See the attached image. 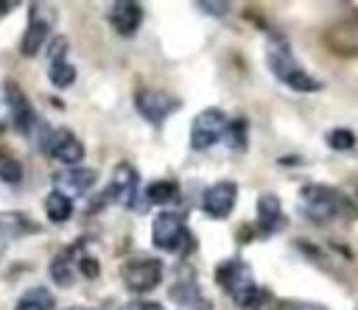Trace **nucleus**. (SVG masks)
<instances>
[{
	"label": "nucleus",
	"instance_id": "nucleus-1",
	"mask_svg": "<svg viewBox=\"0 0 358 310\" xmlns=\"http://www.w3.org/2000/svg\"><path fill=\"white\" fill-rule=\"evenodd\" d=\"M215 279L232 296V302L246 307V310H266V304H271V293L263 290L260 285H255L252 268L241 257L221 263L215 271Z\"/></svg>",
	"mask_w": 358,
	"mask_h": 310
},
{
	"label": "nucleus",
	"instance_id": "nucleus-2",
	"mask_svg": "<svg viewBox=\"0 0 358 310\" xmlns=\"http://www.w3.org/2000/svg\"><path fill=\"white\" fill-rule=\"evenodd\" d=\"M266 64L274 73V78L280 84L291 87L294 92H319L322 89V81L313 78L308 70H302V64L291 53V45L282 36H268V42H266Z\"/></svg>",
	"mask_w": 358,
	"mask_h": 310
},
{
	"label": "nucleus",
	"instance_id": "nucleus-3",
	"mask_svg": "<svg viewBox=\"0 0 358 310\" xmlns=\"http://www.w3.org/2000/svg\"><path fill=\"white\" fill-rule=\"evenodd\" d=\"M347 207V198L327 184H305L299 190V212L313 221V223H324L333 221L336 215H341Z\"/></svg>",
	"mask_w": 358,
	"mask_h": 310
},
{
	"label": "nucleus",
	"instance_id": "nucleus-4",
	"mask_svg": "<svg viewBox=\"0 0 358 310\" xmlns=\"http://www.w3.org/2000/svg\"><path fill=\"white\" fill-rule=\"evenodd\" d=\"M151 243L168 254H187L196 249L193 232L185 226V218L176 212H159L151 223Z\"/></svg>",
	"mask_w": 358,
	"mask_h": 310
},
{
	"label": "nucleus",
	"instance_id": "nucleus-5",
	"mask_svg": "<svg viewBox=\"0 0 358 310\" xmlns=\"http://www.w3.org/2000/svg\"><path fill=\"white\" fill-rule=\"evenodd\" d=\"M229 120L221 109H204L193 117L190 126V148L193 151H207L210 145H215L221 137H227Z\"/></svg>",
	"mask_w": 358,
	"mask_h": 310
},
{
	"label": "nucleus",
	"instance_id": "nucleus-6",
	"mask_svg": "<svg viewBox=\"0 0 358 310\" xmlns=\"http://www.w3.org/2000/svg\"><path fill=\"white\" fill-rule=\"evenodd\" d=\"M120 276L131 293H145L162 282V263L157 257H134L120 268Z\"/></svg>",
	"mask_w": 358,
	"mask_h": 310
},
{
	"label": "nucleus",
	"instance_id": "nucleus-7",
	"mask_svg": "<svg viewBox=\"0 0 358 310\" xmlns=\"http://www.w3.org/2000/svg\"><path fill=\"white\" fill-rule=\"evenodd\" d=\"M50 31H53V11H50V6H45V3L31 6V20H28V28L22 34L20 53L22 56H36L42 50V45L50 39Z\"/></svg>",
	"mask_w": 358,
	"mask_h": 310
},
{
	"label": "nucleus",
	"instance_id": "nucleus-8",
	"mask_svg": "<svg viewBox=\"0 0 358 310\" xmlns=\"http://www.w3.org/2000/svg\"><path fill=\"white\" fill-rule=\"evenodd\" d=\"M134 106H137V112H140L148 123L159 126L168 115H173V112L179 109V101H176L173 95L162 92V89H140L137 98H134Z\"/></svg>",
	"mask_w": 358,
	"mask_h": 310
},
{
	"label": "nucleus",
	"instance_id": "nucleus-9",
	"mask_svg": "<svg viewBox=\"0 0 358 310\" xmlns=\"http://www.w3.org/2000/svg\"><path fill=\"white\" fill-rule=\"evenodd\" d=\"M45 151H48L56 162L70 165V168L84 159V145H81V140H78L70 128H53L50 137H48V142H45Z\"/></svg>",
	"mask_w": 358,
	"mask_h": 310
},
{
	"label": "nucleus",
	"instance_id": "nucleus-10",
	"mask_svg": "<svg viewBox=\"0 0 358 310\" xmlns=\"http://www.w3.org/2000/svg\"><path fill=\"white\" fill-rule=\"evenodd\" d=\"M238 201V184L235 182H215L201 195V209L210 218H227Z\"/></svg>",
	"mask_w": 358,
	"mask_h": 310
},
{
	"label": "nucleus",
	"instance_id": "nucleus-11",
	"mask_svg": "<svg viewBox=\"0 0 358 310\" xmlns=\"http://www.w3.org/2000/svg\"><path fill=\"white\" fill-rule=\"evenodd\" d=\"M137 184H140L137 170H134L129 162H120V165H115V173H112V182H109L106 195H109L115 204L131 207V204H134V195H137Z\"/></svg>",
	"mask_w": 358,
	"mask_h": 310
},
{
	"label": "nucleus",
	"instance_id": "nucleus-12",
	"mask_svg": "<svg viewBox=\"0 0 358 310\" xmlns=\"http://www.w3.org/2000/svg\"><path fill=\"white\" fill-rule=\"evenodd\" d=\"M6 98H8V112H11V123L20 134H28L34 126H36V117H34V106L28 103L25 92L20 89L17 81H8L6 84Z\"/></svg>",
	"mask_w": 358,
	"mask_h": 310
},
{
	"label": "nucleus",
	"instance_id": "nucleus-13",
	"mask_svg": "<svg viewBox=\"0 0 358 310\" xmlns=\"http://www.w3.org/2000/svg\"><path fill=\"white\" fill-rule=\"evenodd\" d=\"M255 209H257V232L263 237H271L274 232H280L285 226V212H282V204L277 195H271V193L257 195Z\"/></svg>",
	"mask_w": 358,
	"mask_h": 310
},
{
	"label": "nucleus",
	"instance_id": "nucleus-14",
	"mask_svg": "<svg viewBox=\"0 0 358 310\" xmlns=\"http://www.w3.org/2000/svg\"><path fill=\"white\" fill-rule=\"evenodd\" d=\"M109 22H112V28L120 34V36H134L137 31H140V25H143V8L137 6V3H131V0H120V3H115L112 8H109Z\"/></svg>",
	"mask_w": 358,
	"mask_h": 310
},
{
	"label": "nucleus",
	"instance_id": "nucleus-15",
	"mask_svg": "<svg viewBox=\"0 0 358 310\" xmlns=\"http://www.w3.org/2000/svg\"><path fill=\"white\" fill-rule=\"evenodd\" d=\"M64 50H67V42L62 36H56L53 42V50H50V64H48V78L53 87L59 89H67L73 81H76V67L64 59Z\"/></svg>",
	"mask_w": 358,
	"mask_h": 310
},
{
	"label": "nucleus",
	"instance_id": "nucleus-16",
	"mask_svg": "<svg viewBox=\"0 0 358 310\" xmlns=\"http://www.w3.org/2000/svg\"><path fill=\"white\" fill-rule=\"evenodd\" d=\"M45 215L50 218V223H64V221L73 215V201H70V195H67L64 190L53 187V190L48 193V198H45Z\"/></svg>",
	"mask_w": 358,
	"mask_h": 310
},
{
	"label": "nucleus",
	"instance_id": "nucleus-17",
	"mask_svg": "<svg viewBox=\"0 0 358 310\" xmlns=\"http://www.w3.org/2000/svg\"><path fill=\"white\" fill-rule=\"evenodd\" d=\"M173 201H179V184L173 179H159V182H151L145 187V204L168 207Z\"/></svg>",
	"mask_w": 358,
	"mask_h": 310
},
{
	"label": "nucleus",
	"instance_id": "nucleus-18",
	"mask_svg": "<svg viewBox=\"0 0 358 310\" xmlns=\"http://www.w3.org/2000/svg\"><path fill=\"white\" fill-rule=\"evenodd\" d=\"M76 271H78V257H73V251H64V254L53 257V263H50V276L62 288H70L73 285Z\"/></svg>",
	"mask_w": 358,
	"mask_h": 310
},
{
	"label": "nucleus",
	"instance_id": "nucleus-19",
	"mask_svg": "<svg viewBox=\"0 0 358 310\" xmlns=\"http://www.w3.org/2000/svg\"><path fill=\"white\" fill-rule=\"evenodd\" d=\"M53 307H56L53 293H50L48 288L36 285V288H28V290L17 299V307H14V310H53Z\"/></svg>",
	"mask_w": 358,
	"mask_h": 310
},
{
	"label": "nucleus",
	"instance_id": "nucleus-20",
	"mask_svg": "<svg viewBox=\"0 0 358 310\" xmlns=\"http://www.w3.org/2000/svg\"><path fill=\"white\" fill-rule=\"evenodd\" d=\"M34 226L22 218V215H0V251L8 246V243H14L22 232H31Z\"/></svg>",
	"mask_w": 358,
	"mask_h": 310
},
{
	"label": "nucleus",
	"instance_id": "nucleus-21",
	"mask_svg": "<svg viewBox=\"0 0 358 310\" xmlns=\"http://www.w3.org/2000/svg\"><path fill=\"white\" fill-rule=\"evenodd\" d=\"M92 182H95V173L90 168H70V170H64L59 176V184L70 187L73 193H87Z\"/></svg>",
	"mask_w": 358,
	"mask_h": 310
},
{
	"label": "nucleus",
	"instance_id": "nucleus-22",
	"mask_svg": "<svg viewBox=\"0 0 358 310\" xmlns=\"http://www.w3.org/2000/svg\"><path fill=\"white\" fill-rule=\"evenodd\" d=\"M22 179V165L17 156H11L6 148H0V182L6 184H20Z\"/></svg>",
	"mask_w": 358,
	"mask_h": 310
},
{
	"label": "nucleus",
	"instance_id": "nucleus-23",
	"mask_svg": "<svg viewBox=\"0 0 358 310\" xmlns=\"http://www.w3.org/2000/svg\"><path fill=\"white\" fill-rule=\"evenodd\" d=\"M227 142H229L232 151H243V148H246V120H243V117H238V120L229 123V128H227Z\"/></svg>",
	"mask_w": 358,
	"mask_h": 310
},
{
	"label": "nucleus",
	"instance_id": "nucleus-24",
	"mask_svg": "<svg viewBox=\"0 0 358 310\" xmlns=\"http://www.w3.org/2000/svg\"><path fill=\"white\" fill-rule=\"evenodd\" d=\"M327 142H330L333 151H350V148L355 145V134H352L350 128H333V131L327 134Z\"/></svg>",
	"mask_w": 358,
	"mask_h": 310
},
{
	"label": "nucleus",
	"instance_id": "nucleus-25",
	"mask_svg": "<svg viewBox=\"0 0 358 310\" xmlns=\"http://www.w3.org/2000/svg\"><path fill=\"white\" fill-rule=\"evenodd\" d=\"M78 271L84 276H95L98 274V263L90 257V254H78Z\"/></svg>",
	"mask_w": 358,
	"mask_h": 310
},
{
	"label": "nucleus",
	"instance_id": "nucleus-26",
	"mask_svg": "<svg viewBox=\"0 0 358 310\" xmlns=\"http://www.w3.org/2000/svg\"><path fill=\"white\" fill-rule=\"evenodd\" d=\"M277 310H327V307L313 304V302H285V304H280Z\"/></svg>",
	"mask_w": 358,
	"mask_h": 310
},
{
	"label": "nucleus",
	"instance_id": "nucleus-27",
	"mask_svg": "<svg viewBox=\"0 0 358 310\" xmlns=\"http://www.w3.org/2000/svg\"><path fill=\"white\" fill-rule=\"evenodd\" d=\"M199 8L207 11V14H227L229 11V3H199Z\"/></svg>",
	"mask_w": 358,
	"mask_h": 310
},
{
	"label": "nucleus",
	"instance_id": "nucleus-28",
	"mask_svg": "<svg viewBox=\"0 0 358 310\" xmlns=\"http://www.w3.org/2000/svg\"><path fill=\"white\" fill-rule=\"evenodd\" d=\"M126 310H165L159 302H131Z\"/></svg>",
	"mask_w": 358,
	"mask_h": 310
},
{
	"label": "nucleus",
	"instance_id": "nucleus-29",
	"mask_svg": "<svg viewBox=\"0 0 358 310\" xmlns=\"http://www.w3.org/2000/svg\"><path fill=\"white\" fill-rule=\"evenodd\" d=\"M179 310H210V302H207V299H201V302H193V304H185V307H179Z\"/></svg>",
	"mask_w": 358,
	"mask_h": 310
},
{
	"label": "nucleus",
	"instance_id": "nucleus-30",
	"mask_svg": "<svg viewBox=\"0 0 358 310\" xmlns=\"http://www.w3.org/2000/svg\"><path fill=\"white\" fill-rule=\"evenodd\" d=\"M350 36H352V39H350V42H352V50H358V22L352 25V31H350Z\"/></svg>",
	"mask_w": 358,
	"mask_h": 310
},
{
	"label": "nucleus",
	"instance_id": "nucleus-31",
	"mask_svg": "<svg viewBox=\"0 0 358 310\" xmlns=\"http://www.w3.org/2000/svg\"><path fill=\"white\" fill-rule=\"evenodd\" d=\"M67 310H90V307H67Z\"/></svg>",
	"mask_w": 358,
	"mask_h": 310
}]
</instances>
